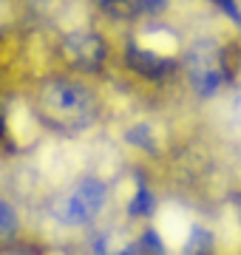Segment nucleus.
Wrapping results in <instances>:
<instances>
[{"mask_svg": "<svg viewBox=\"0 0 241 255\" xmlns=\"http://www.w3.org/2000/svg\"><path fill=\"white\" fill-rule=\"evenodd\" d=\"M105 201H108L105 182L85 176L51 201V216L65 227H85L105 210Z\"/></svg>", "mask_w": 241, "mask_h": 255, "instance_id": "1", "label": "nucleus"}, {"mask_svg": "<svg viewBox=\"0 0 241 255\" xmlns=\"http://www.w3.org/2000/svg\"><path fill=\"white\" fill-rule=\"evenodd\" d=\"M187 68H190V82L202 97L219 91L222 85V68H219V48L210 40H202L190 48L187 57Z\"/></svg>", "mask_w": 241, "mask_h": 255, "instance_id": "2", "label": "nucleus"}, {"mask_svg": "<svg viewBox=\"0 0 241 255\" xmlns=\"http://www.w3.org/2000/svg\"><path fill=\"white\" fill-rule=\"evenodd\" d=\"M20 227V216L17 210L11 207L6 199H0V241H6V238H11L14 233H17Z\"/></svg>", "mask_w": 241, "mask_h": 255, "instance_id": "5", "label": "nucleus"}, {"mask_svg": "<svg viewBox=\"0 0 241 255\" xmlns=\"http://www.w3.org/2000/svg\"><path fill=\"white\" fill-rule=\"evenodd\" d=\"M65 46H68V51H71L74 57H80L83 63H97V60L102 57V43L94 34H85V31L68 34Z\"/></svg>", "mask_w": 241, "mask_h": 255, "instance_id": "4", "label": "nucleus"}, {"mask_svg": "<svg viewBox=\"0 0 241 255\" xmlns=\"http://www.w3.org/2000/svg\"><path fill=\"white\" fill-rule=\"evenodd\" d=\"M233 119H236V125L241 130V91L236 94V100H233Z\"/></svg>", "mask_w": 241, "mask_h": 255, "instance_id": "6", "label": "nucleus"}, {"mask_svg": "<svg viewBox=\"0 0 241 255\" xmlns=\"http://www.w3.org/2000/svg\"><path fill=\"white\" fill-rule=\"evenodd\" d=\"M46 102L48 108L60 114V117H68V119H85L91 114V94L74 85V82H65V80H57L46 88Z\"/></svg>", "mask_w": 241, "mask_h": 255, "instance_id": "3", "label": "nucleus"}]
</instances>
